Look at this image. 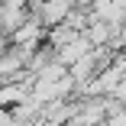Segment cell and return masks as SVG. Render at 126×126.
Returning a JSON list of instances; mask_svg holds the SVG:
<instances>
[{
    "label": "cell",
    "instance_id": "obj_1",
    "mask_svg": "<svg viewBox=\"0 0 126 126\" xmlns=\"http://www.w3.org/2000/svg\"><path fill=\"white\" fill-rule=\"evenodd\" d=\"M94 48H97V45L87 39V32H78L74 39H68L65 45H58V48H55V58H58L62 65H74L78 58H84L87 52H94Z\"/></svg>",
    "mask_w": 126,
    "mask_h": 126
},
{
    "label": "cell",
    "instance_id": "obj_2",
    "mask_svg": "<svg viewBox=\"0 0 126 126\" xmlns=\"http://www.w3.org/2000/svg\"><path fill=\"white\" fill-rule=\"evenodd\" d=\"M7 45H10V36H7V29H0V52H3Z\"/></svg>",
    "mask_w": 126,
    "mask_h": 126
}]
</instances>
